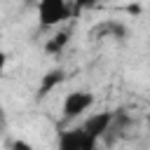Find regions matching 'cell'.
Here are the masks:
<instances>
[{"instance_id": "obj_1", "label": "cell", "mask_w": 150, "mask_h": 150, "mask_svg": "<svg viewBox=\"0 0 150 150\" xmlns=\"http://www.w3.org/2000/svg\"><path fill=\"white\" fill-rule=\"evenodd\" d=\"M70 16L68 0H38V23L40 28H56Z\"/></svg>"}, {"instance_id": "obj_2", "label": "cell", "mask_w": 150, "mask_h": 150, "mask_svg": "<svg viewBox=\"0 0 150 150\" xmlns=\"http://www.w3.org/2000/svg\"><path fill=\"white\" fill-rule=\"evenodd\" d=\"M91 105H94V94L87 91V89H75V91L66 94V98H63V108H61V112H63V122H73V120L82 117Z\"/></svg>"}, {"instance_id": "obj_3", "label": "cell", "mask_w": 150, "mask_h": 150, "mask_svg": "<svg viewBox=\"0 0 150 150\" xmlns=\"http://www.w3.org/2000/svg\"><path fill=\"white\" fill-rule=\"evenodd\" d=\"M56 145L61 150H94L98 145V141L94 136H89L82 129V124H80V127H73V129L61 131L59 138H56Z\"/></svg>"}, {"instance_id": "obj_4", "label": "cell", "mask_w": 150, "mask_h": 150, "mask_svg": "<svg viewBox=\"0 0 150 150\" xmlns=\"http://www.w3.org/2000/svg\"><path fill=\"white\" fill-rule=\"evenodd\" d=\"M131 127V115L124 110V108H115L112 110V120H110V127H108V131H105V136L101 138L105 145H112V143H117L122 136H124V131Z\"/></svg>"}, {"instance_id": "obj_5", "label": "cell", "mask_w": 150, "mask_h": 150, "mask_svg": "<svg viewBox=\"0 0 150 150\" xmlns=\"http://www.w3.org/2000/svg\"><path fill=\"white\" fill-rule=\"evenodd\" d=\"M110 120H112V110H101V112L89 115V117L82 122V129H84L89 136H94L96 141H101V138L105 136L108 127H110Z\"/></svg>"}, {"instance_id": "obj_6", "label": "cell", "mask_w": 150, "mask_h": 150, "mask_svg": "<svg viewBox=\"0 0 150 150\" xmlns=\"http://www.w3.org/2000/svg\"><path fill=\"white\" fill-rule=\"evenodd\" d=\"M66 80V70L63 68H52V70H47L42 77H40V84H38V91H35V96L38 98H45V96H49L61 82Z\"/></svg>"}, {"instance_id": "obj_7", "label": "cell", "mask_w": 150, "mask_h": 150, "mask_svg": "<svg viewBox=\"0 0 150 150\" xmlns=\"http://www.w3.org/2000/svg\"><path fill=\"white\" fill-rule=\"evenodd\" d=\"M68 42H70V30H56L52 38H47V42H45V54L59 56V54L66 49Z\"/></svg>"}, {"instance_id": "obj_8", "label": "cell", "mask_w": 150, "mask_h": 150, "mask_svg": "<svg viewBox=\"0 0 150 150\" xmlns=\"http://www.w3.org/2000/svg\"><path fill=\"white\" fill-rule=\"evenodd\" d=\"M91 35H105V38L124 40V38H127V26H124V23H117V21H108V23H101L98 28H94Z\"/></svg>"}, {"instance_id": "obj_9", "label": "cell", "mask_w": 150, "mask_h": 150, "mask_svg": "<svg viewBox=\"0 0 150 150\" xmlns=\"http://www.w3.org/2000/svg\"><path fill=\"white\" fill-rule=\"evenodd\" d=\"M98 5V0H73L75 12H84V9H94Z\"/></svg>"}, {"instance_id": "obj_10", "label": "cell", "mask_w": 150, "mask_h": 150, "mask_svg": "<svg viewBox=\"0 0 150 150\" xmlns=\"http://www.w3.org/2000/svg\"><path fill=\"white\" fill-rule=\"evenodd\" d=\"M5 66H7V54H5V49H0V77L5 75Z\"/></svg>"}, {"instance_id": "obj_11", "label": "cell", "mask_w": 150, "mask_h": 150, "mask_svg": "<svg viewBox=\"0 0 150 150\" xmlns=\"http://www.w3.org/2000/svg\"><path fill=\"white\" fill-rule=\"evenodd\" d=\"M12 148H26V150H30V143H26V141H14Z\"/></svg>"}, {"instance_id": "obj_12", "label": "cell", "mask_w": 150, "mask_h": 150, "mask_svg": "<svg viewBox=\"0 0 150 150\" xmlns=\"http://www.w3.org/2000/svg\"><path fill=\"white\" fill-rule=\"evenodd\" d=\"M148 122H150V112H148Z\"/></svg>"}]
</instances>
